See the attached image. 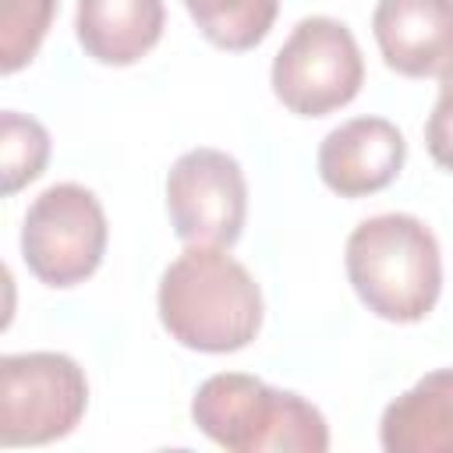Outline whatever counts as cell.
I'll return each mask as SVG.
<instances>
[{"label": "cell", "mask_w": 453, "mask_h": 453, "mask_svg": "<svg viewBox=\"0 0 453 453\" xmlns=\"http://www.w3.org/2000/svg\"><path fill=\"white\" fill-rule=\"evenodd\" d=\"M163 329L202 354H230L255 340L262 326V290L223 248L180 251L159 280Z\"/></svg>", "instance_id": "cell-1"}, {"label": "cell", "mask_w": 453, "mask_h": 453, "mask_svg": "<svg viewBox=\"0 0 453 453\" xmlns=\"http://www.w3.org/2000/svg\"><path fill=\"white\" fill-rule=\"evenodd\" d=\"M343 262L361 304L386 322H421L439 301V241L411 212L361 219L347 237Z\"/></svg>", "instance_id": "cell-2"}, {"label": "cell", "mask_w": 453, "mask_h": 453, "mask_svg": "<svg viewBox=\"0 0 453 453\" xmlns=\"http://www.w3.org/2000/svg\"><path fill=\"white\" fill-rule=\"evenodd\" d=\"M195 425L234 453H326L329 425L319 407L290 389H273L244 372L209 375L191 400Z\"/></svg>", "instance_id": "cell-3"}, {"label": "cell", "mask_w": 453, "mask_h": 453, "mask_svg": "<svg viewBox=\"0 0 453 453\" xmlns=\"http://www.w3.org/2000/svg\"><path fill=\"white\" fill-rule=\"evenodd\" d=\"M88 407V382L74 357L28 350L0 357V442L42 446L74 432Z\"/></svg>", "instance_id": "cell-4"}, {"label": "cell", "mask_w": 453, "mask_h": 453, "mask_svg": "<svg viewBox=\"0 0 453 453\" xmlns=\"http://www.w3.org/2000/svg\"><path fill=\"white\" fill-rule=\"evenodd\" d=\"M365 81L354 32L326 14L301 18L273 57V92L297 117H326L347 106Z\"/></svg>", "instance_id": "cell-5"}, {"label": "cell", "mask_w": 453, "mask_h": 453, "mask_svg": "<svg viewBox=\"0 0 453 453\" xmlns=\"http://www.w3.org/2000/svg\"><path fill=\"white\" fill-rule=\"evenodd\" d=\"M106 251V212L81 184L46 188L25 212L21 255L28 273L46 287H74L88 280Z\"/></svg>", "instance_id": "cell-6"}, {"label": "cell", "mask_w": 453, "mask_h": 453, "mask_svg": "<svg viewBox=\"0 0 453 453\" xmlns=\"http://www.w3.org/2000/svg\"><path fill=\"white\" fill-rule=\"evenodd\" d=\"M166 212L188 248H230L248 212L241 163L209 145L177 156L166 173Z\"/></svg>", "instance_id": "cell-7"}, {"label": "cell", "mask_w": 453, "mask_h": 453, "mask_svg": "<svg viewBox=\"0 0 453 453\" xmlns=\"http://www.w3.org/2000/svg\"><path fill=\"white\" fill-rule=\"evenodd\" d=\"M407 142L386 117H354L333 127L319 145V177L340 198L375 195L396 180Z\"/></svg>", "instance_id": "cell-8"}, {"label": "cell", "mask_w": 453, "mask_h": 453, "mask_svg": "<svg viewBox=\"0 0 453 453\" xmlns=\"http://www.w3.org/2000/svg\"><path fill=\"white\" fill-rule=\"evenodd\" d=\"M372 32L396 74L432 78L453 64V0H379Z\"/></svg>", "instance_id": "cell-9"}, {"label": "cell", "mask_w": 453, "mask_h": 453, "mask_svg": "<svg viewBox=\"0 0 453 453\" xmlns=\"http://www.w3.org/2000/svg\"><path fill=\"white\" fill-rule=\"evenodd\" d=\"M163 21V0H78L74 32L92 60L127 67L159 42Z\"/></svg>", "instance_id": "cell-10"}, {"label": "cell", "mask_w": 453, "mask_h": 453, "mask_svg": "<svg viewBox=\"0 0 453 453\" xmlns=\"http://www.w3.org/2000/svg\"><path fill=\"white\" fill-rule=\"evenodd\" d=\"M386 453H453V368L428 372L379 421Z\"/></svg>", "instance_id": "cell-11"}, {"label": "cell", "mask_w": 453, "mask_h": 453, "mask_svg": "<svg viewBox=\"0 0 453 453\" xmlns=\"http://www.w3.org/2000/svg\"><path fill=\"white\" fill-rule=\"evenodd\" d=\"M198 32L219 50L258 46L280 11V0H184Z\"/></svg>", "instance_id": "cell-12"}, {"label": "cell", "mask_w": 453, "mask_h": 453, "mask_svg": "<svg viewBox=\"0 0 453 453\" xmlns=\"http://www.w3.org/2000/svg\"><path fill=\"white\" fill-rule=\"evenodd\" d=\"M50 159V134L35 117H25L18 110L0 113V173H4V195L21 191L28 180H35L46 170Z\"/></svg>", "instance_id": "cell-13"}, {"label": "cell", "mask_w": 453, "mask_h": 453, "mask_svg": "<svg viewBox=\"0 0 453 453\" xmlns=\"http://www.w3.org/2000/svg\"><path fill=\"white\" fill-rule=\"evenodd\" d=\"M57 0H0V71L25 67L50 32Z\"/></svg>", "instance_id": "cell-14"}, {"label": "cell", "mask_w": 453, "mask_h": 453, "mask_svg": "<svg viewBox=\"0 0 453 453\" xmlns=\"http://www.w3.org/2000/svg\"><path fill=\"white\" fill-rule=\"evenodd\" d=\"M425 145L428 156L453 173V64L439 74V99L425 124Z\"/></svg>", "instance_id": "cell-15"}]
</instances>
